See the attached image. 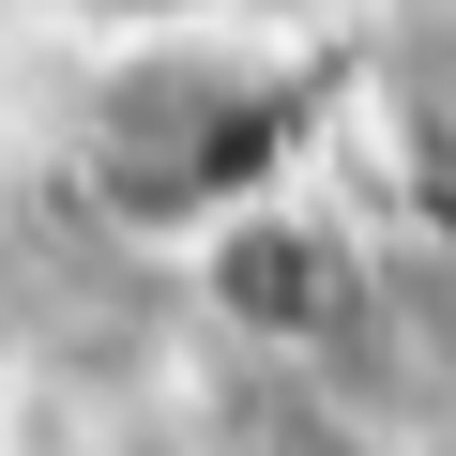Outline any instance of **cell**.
Segmentation results:
<instances>
[{
  "instance_id": "3957f363",
  "label": "cell",
  "mask_w": 456,
  "mask_h": 456,
  "mask_svg": "<svg viewBox=\"0 0 456 456\" xmlns=\"http://www.w3.org/2000/svg\"><path fill=\"white\" fill-rule=\"evenodd\" d=\"M107 16H137V31H183V16H259V0H107Z\"/></svg>"
},
{
  "instance_id": "6da1fadb",
  "label": "cell",
  "mask_w": 456,
  "mask_h": 456,
  "mask_svg": "<svg viewBox=\"0 0 456 456\" xmlns=\"http://www.w3.org/2000/svg\"><path fill=\"white\" fill-rule=\"evenodd\" d=\"M305 107L320 77L289 46H259L244 16H183V31H137L92 107H77V183L107 228H137V244H213V228H244L259 198H289L305 167Z\"/></svg>"
},
{
  "instance_id": "7a4b0ae2",
  "label": "cell",
  "mask_w": 456,
  "mask_h": 456,
  "mask_svg": "<svg viewBox=\"0 0 456 456\" xmlns=\"http://www.w3.org/2000/svg\"><path fill=\"white\" fill-rule=\"evenodd\" d=\"M198 274H213V305H228V320H259V335H320V320L350 305L335 228H305L289 198H259L244 228H213V244H198Z\"/></svg>"
}]
</instances>
